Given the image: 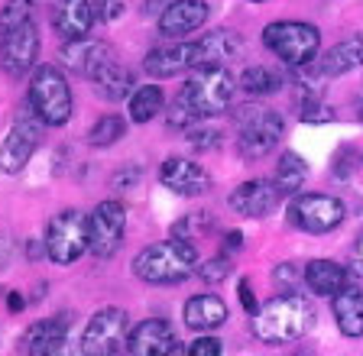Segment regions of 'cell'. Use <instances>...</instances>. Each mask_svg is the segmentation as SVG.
Here are the masks:
<instances>
[{
    "label": "cell",
    "mask_w": 363,
    "mask_h": 356,
    "mask_svg": "<svg viewBox=\"0 0 363 356\" xmlns=\"http://www.w3.org/2000/svg\"><path fill=\"white\" fill-rule=\"evenodd\" d=\"M315 321V308L302 295H276L253 314V333L263 343H292L305 337Z\"/></svg>",
    "instance_id": "cell-1"
},
{
    "label": "cell",
    "mask_w": 363,
    "mask_h": 356,
    "mask_svg": "<svg viewBox=\"0 0 363 356\" xmlns=\"http://www.w3.org/2000/svg\"><path fill=\"white\" fill-rule=\"evenodd\" d=\"M198 265V250L191 240L172 236L166 243H152L140 256L133 259L136 279L150 282V285H175L185 282Z\"/></svg>",
    "instance_id": "cell-2"
},
{
    "label": "cell",
    "mask_w": 363,
    "mask_h": 356,
    "mask_svg": "<svg viewBox=\"0 0 363 356\" xmlns=\"http://www.w3.org/2000/svg\"><path fill=\"white\" fill-rule=\"evenodd\" d=\"M234 75L220 65V69H198L195 78L182 84L175 104H182L191 114V120H204V117H218L230 107V98H234Z\"/></svg>",
    "instance_id": "cell-3"
},
{
    "label": "cell",
    "mask_w": 363,
    "mask_h": 356,
    "mask_svg": "<svg viewBox=\"0 0 363 356\" xmlns=\"http://www.w3.org/2000/svg\"><path fill=\"white\" fill-rule=\"evenodd\" d=\"M234 123H237V152L243 159H263L269 156L282 139V117L269 107H259V104H243L240 110L234 114Z\"/></svg>",
    "instance_id": "cell-4"
},
{
    "label": "cell",
    "mask_w": 363,
    "mask_h": 356,
    "mask_svg": "<svg viewBox=\"0 0 363 356\" xmlns=\"http://www.w3.org/2000/svg\"><path fill=\"white\" fill-rule=\"evenodd\" d=\"M263 46L292 69H305L315 62L318 49H321V33L311 23L279 20V23H269L263 30Z\"/></svg>",
    "instance_id": "cell-5"
},
{
    "label": "cell",
    "mask_w": 363,
    "mask_h": 356,
    "mask_svg": "<svg viewBox=\"0 0 363 356\" xmlns=\"http://www.w3.org/2000/svg\"><path fill=\"white\" fill-rule=\"evenodd\" d=\"M26 104L39 114V120L49 127H62L72 117V88L65 75L55 65H39L30 78V94Z\"/></svg>",
    "instance_id": "cell-6"
},
{
    "label": "cell",
    "mask_w": 363,
    "mask_h": 356,
    "mask_svg": "<svg viewBox=\"0 0 363 356\" xmlns=\"http://www.w3.org/2000/svg\"><path fill=\"white\" fill-rule=\"evenodd\" d=\"M130 347V318L121 308H101L91 314L82 333V353L88 356H121Z\"/></svg>",
    "instance_id": "cell-7"
},
{
    "label": "cell",
    "mask_w": 363,
    "mask_h": 356,
    "mask_svg": "<svg viewBox=\"0 0 363 356\" xmlns=\"http://www.w3.org/2000/svg\"><path fill=\"white\" fill-rule=\"evenodd\" d=\"M88 250V217L82 211H62L45 227V256L59 265H72Z\"/></svg>",
    "instance_id": "cell-8"
},
{
    "label": "cell",
    "mask_w": 363,
    "mask_h": 356,
    "mask_svg": "<svg viewBox=\"0 0 363 356\" xmlns=\"http://www.w3.org/2000/svg\"><path fill=\"white\" fill-rule=\"evenodd\" d=\"M123 230H127V211L121 201H101L88 214V250L94 259H111L121 250Z\"/></svg>",
    "instance_id": "cell-9"
},
{
    "label": "cell",
    "mask_w": 363,
    "mask_h": 356,
    "mask_svg": "<svg viewBox=\"0 0 363 356\" xmlns=\"http://www.w3.org/2000/svg\"><path fill=\"white\" fill-rule=\"evenodd\" d=\"M347 217L344 205L331 195H295L289 205V220L305 234H331Z\"/></svg>",
    "instance_id": "cell-10"
},
{
    "label": "cell",
    "mask_w": 363,
    "mask_h": 356,
    "mask_svg": "<svg viewBox=\"0 0 363 356\" xmlns=\"http://www.w3.org/2000/svg\"><path fill=\"white\" fill-rule=\"evenodd\" d=\"M39 123L43 120H39V114L33 107L13 120V127L7 130V137L0 143V172L7 175L23 172V166L33 159V152L39 146Z\"/></svg>",
    "instance_id": "cell-11"
},
{
    "label": "cell",
    "mask_w": 363,
    "mask_h": 356,
    "mask_svg": "<svg viewBox=\"0 0 363 356\" xmlns=\"http://www.w3.org/2000/svg\"><path fill=\"white\" fill-rule=\"evenodd\" d=\"M36 55H39V33L33 20L0 33V65H4L7 75L13 78L26 75L36 65Z\"/></svg>",
    "instance_id": "cell-12"
},
{
    "label": "cell",
    "mask_w": 363,
    "mask_h": 356,
    "mask_svg": "<svg viewBox=\"0 0 363 356\" xmlns=\"http://www.w3.org/2000/svg\"><path fill=\"white\" fill-rule=\"evenodd\" d=\"M279 185L276 182H266V178H253V182H243L237 185L234 191H230V197H227V205L234 207L240 217H266V214L276 211V205H279Z\"/></svg>",
    "instance_id": "cell-13"
},
{
    "label": "cell",
    "mask_w": 363,
    "mask_h": 356,
    "mask_svg": "<svg viewBox=\"0 0 363 356\" xmlns=\"http://www.w3.org/2000/svg\"><path fill=\"white\" fill-rule=\"evenodd\" d=\"M243 52V39L237 33H227V30H218V33H208L204 39L191 42V65L198 69H220V65H230L234 59H240Z\"/></svg>",
    "instance_id": "cell-14"
},
{
    "label": "cell",
    "mask_w": 363,
    "mask_h": 356,
    "mask_svg": "<svg viewBox=\"0 0 363 356\" xmlns=\"http://www.w3.org/2000/svg\"><path fill=\"white\" fill-rule=\"evenodd\" d=\"M127 353L133 356H179L182 347L166 321H143L130 331Z\"/></svg>",
    "instance_id": "cell-15"
},
{
    "label": "cell",
    "mask_w": 363,
    "mask_h": 356,
    "mask_svg": "<svg viewBox=\"0 0 363 356\" xmlns=\"http://www.w3.org/2000/svg\"><path fill=\"white\" fill-rule=\"evenodd\" d=\"M68 343V318L59 314V318H49V321H36V324L26 327L20 340V353H30V356H55L62 353Z\"/></svg>",
    "instance_id": "cell-16"
},
{
    "label": "cell",
    "mask_w": 363,
    "mask_h": 356,
    "mask_svg": "<svg viewBox=\"0 0 363 356\" xmlns=\"http://www.w3.org/2000/svg\"><path fill=\"white\" fill-rule=\"evenodd\" d=\"M208 4L204 0H172L162 13H159V33L169 39H182L189 33L201 30L208 20Z\"/></svg>",
    "instance_id": "cell-17"
},
{
    "label": "cell",
    "mask_w": 363,
    "mask_h": 356,
    "mask_svg": "<svg viewBox=\"0 0 363 356\" xmlns=\"http://www.w3.org/2000/svg\"><path fill=\"white\" fill-rule=\"evenodd\" d=\"M159 182L166 185L169 191H175V195L195 197V195H204V191H208L211 178H208V172H204L198 162L172 156V159H166L162 168H159Z\"/></svg>",
    "instance_id": "cell-18"
},
{
    "label": "cell",
    "mask_w": 363,
    "mask_h": 356,
    "mask_svg": "<svg viewBox=\"0 0 363 356\" xmlns=\"http://www.w3.org/2000/svg\"><path fill=\"white\" fill-rule=\"evenodd\" d=\"M49 20L62 39H82L94 23V10H91V0H52Z\"/></svg>",
    "instance_id": "cell-19"
},
{
    "label": "cell",
    "mask_w": 363,
    "mask_h": 356,
    "mask_svg": "<svg viewBox=\"0 0 363 356\" xmlns=\"http://www.w3.org/2000/svg\"><path fill=\"white\" fill-rule=\"evenodd\" d=\"M62 59H65L68 69H75L78 75L91 78L101 65H107V62L117 59V55H113V49L107 46V42H98V39L82 36V39H68L65 49H62Z\"/></svg>",
    "instance_id": "cell-20"
},
{
    "label": "cell",
    "mask_w": 363,
    "mask_h": 356,
    "mask_svg": "<svg viewBox=\"0 0 363 356\" xmlns=\"http://www.w3.org/2000/svg\"><path fill=\"white\" fill-rule=\"evenodd\" d=\"M189 69H195V65H191V42L156 46L146 55V71H150L152 78H175Z\"/></svg>",
    "instance_id": "cell-21"
},
{
    "label": "cell",
    "mask_w": 363,
    "mask_h": 356,
    "mask_svg": "<svg viewBox=\"0 0 363 356\" xmlns=\"http://www.w3.org/2000/svg\"><path fill=\"white\" fill-rule=\"evenodd\" d=\"M334 321L344 337H363V288L344 285L334 295Z\"/></svg>",
    "instance_id": "cell-22"
},
{
    "label": "cell",
    "mask_w": 363,
    "mask_h": 356,
    "mask_svg": "<svg viewBox=\"0 0 363 356\" xmlns=\"http://www.w3.org/2000/svg\"><path fill=\"white\" fill-rule=\"evenodd\" d=\"M305 285H308L315 295L334 298L344 285H350V272L344 265L334 263V259H311V263L305 265Z\"/></svg>",
    "instance_id": "cell-23"
},
{
    "label": "cell",
    "mask_w": 363,
    "mask_h": 356,
    "mask_svg": "<svg viewBox=\"0 0 363 356\" xmlns=\"http://www.w3.org/2000/svg\"><path fill=\"white\" fill-rule=\"evenodd\" d=\"M360 62H363V36H354V39H344V42H337L334 49H328L325 59L315 65V71L321 78H337V75H347V71H354Z\"/></svg>",
    "instance_id": "cell-24"
},
{
    "label": "cell",
    "mask_w": 363,
    "mask_h": 356,
    "mask_svg": "<svg viewBox=\"0 0 363 356\" xmlns=\"http://www.w3.org/2000/svg\"><path fill=\"white\" fill-rule=\"evenodd\" d=\"M182 318L191 331H214L227 321V304L220 302L218 295H195L185 302V311Z\"/></svg>",
    "instance_id": "cell-25"
},
{
    "label": "cell",
    "mask_w": 363,
    "mask_h": 356,
    "mask_svg": "<svg viewBox=\"0 0 363 356\" xmlns=\"http://www.w3.org/2000/svg\"><path fill=\"white\" fill-rule=\"evenodd\" d=\"M88 81L94 84V91H98L104 101H123L127 94H133V75H130V69H123L117 59L101 65Z\"/></svg>",
    "instance_id": "cell-26"
},
{
    "label": "cell",
    "mask_w": 363,
    "mask_h": 356,
    "mask_svg": "<svg viewBox=\"0 0 363 356\" xmlns=\"http://www.w3.org/2000/svg\"><path fill=\"white\" fill-rule=\"evenodd\" d=\"M305 178H308V166L302 162V156L298 152H282L279 166H276V178H272V182L279 185L282 195H298Z\"/></svg>",
    "instance_id": "cell-27"
},
{
    "label": "cell",
    "mask_w": 363,
    "mask_h": 356,
    "mask_svg": "<svg viewBox=\"0 0 363 356\" xmlns=\"http://www.w3.org/2000/svg\"><path fill=\"white\" fill-rule=\"evenodd\" d=\"M159 110H162V88L159 84H143L130 94V120L133 123H150Z\"/></svg>",
    "instance_id": "cell-28"
},
{
    "label": "cell",
    "mask_w": 363,
    "mask_h": 356,
    "mask_svg": "<svg viewBox=\"0 0 363 356\" xmlns=\"http://www.w3.org/2000/svg\"><path fill=\"white\" fill-rule=\"evenodd\" d=\"M240 88L247 94H253V98H263V94L279 91V88H282V75L276 69H269V65H253V69L243 71Z\"/></svg>",
    "instance_id": "cell-29"
},
{
    "label": "cell",
    "mask_w": 363,
    "mask_h": 356,
    "mask_svg": "<svg viewBox=\"0 0 363 356\" xmlns=\"http://www.w3.org/2000/svg\"><path fill=\"white\" fill-rule=\"evenodd\" d=\"M123 133H127V120L117 114H107L88 130V143L91 146H111V143H117Z\"/></svg>",
    "instance_id": "cell-30"
},
{
    "label": "cell",
    "mask_w": 363,
    "mask_h": 356,
    "mask_svg": "<svg viewBox=\"0 0 363 356\" xmlns=\"http://www.w3.org/2000/svg\"><path fill=\"white\" fill-rule=\"evenodd\" d=\"M33 20V0H7L4 10H0V33L13 30V26Z\"/></svg>",
    "instance_id": "cell-31"
},
{
    "label": "cell",
    "mask_w": 363,
    "mask_h": 356,
    "mask_svg": "<svg viewBox=\"0 0 363 356\" xmlns=\"http://www.w3.org/2000/svg\"><path fill=\"white\" fill-rule=\"evenodd\" d=\"M230 269H234V265H230V259H224V256H218V259H208V263L204 265H198V275H201L204 282H224L227 275H230Z\"/></svg>",
    "instance_id": "cell-32"
},
{
    "label": "cell",
    "mask_w": 363,
    "mask_h": 356,
    "mask_svg": "<svg viewBox=\"0 0 363 356\" xmlns=\"http://www.w3.org/2000/svg\"><path fill=\"white\" fill-rule=\"evenodd\" d=\"M127 7V0H91V10H94V20L98 23H111L117 16L123 13Z\"/></svg>",
    "instance_id": "cell-33"
},
{
    "label": "cell",
    "mask_w": 363,
    "mask_h": 356,
    "mask_svg": "<svg viewBox=\"0 0 363 356\" xmlns=\"http://www.w3.org/2000/svg\"><path fill=\"white\" fill-rule=\"evenodd\" d=\"M189 143L195 149H214L220 143V133L218 130H201V127H191L189 130Z\"/></svg>",
    "instance_id": "cell-34"
},
{
    "label": "cell",
    "mask_w": 363,
    "mask_h": 356,
    "mask_svg": "<svg viewBox=\"0 0 363 356\" xmlns=\"http://www.w3.org/2000/svg\"><path fill=\"white\" fill-rule=\"evenodd\" d=\"M220 350H224V347H220L218 337H198V340L191 343L185 353H189V356H220Z\"/></svg>",
    "instance_id": "cell-35"
},
{
    "label": "cell",
    "mask_w": 363,
    "mask_h": 356,
    "mask_svg": "<svg viewBox=\"0 0 363 356\" xmlns=\"http://www.w3.org/2000/svg\"><path fill=\"white\" fill-rule=\"evenodd\" d=\"M272 279L279 282V285L286 288V292H292V288H295V282H298V272H295V265H292V263H282L279 269L272 272Z\"/></svg>",
    "instance_id": "cell-36"
},
{
    "label": "cell",
    "mask_w": 363,
    "mask_h": 356,
    "mask_svg": "<svg viewBox=\"0 0 363 356\" xmlns=\"http://www.w3.org/2000/svg\"><path fill=\"white\" fill-rule=\"evenodd\" d=\"M350 272H354L357 279H363V234L357 236L354 250H350Z\"/></svg>",
    "instance_id": "cell-37"
},
{
    "label": "cell",
    "mask_w": 363,
    "mask_h": 356,
    "mask_svg": "<svg viewBox=\"0 0 363 356\" xmlns=\"http://www.w3.org/2000/svg\"><path fill=\"white\" fill-rule=\"evenodd\" d=\"M240 304L247 308V314H257V298H253V292H250V282L240 279Z\"/></svg>",
    "instance_id": "cell-38"
},
{
    "label": "cell",
    "mask_w": 363,
    "mask_h": 356,
    "mask_svg": "<svg viewBox=\"0 0 363 356\" xmlns=\"http://www.w3.org/2000/svg\"><path fill=\"white\" fill-rule=\"evenodd\" d=\"M240 243H243V236L234 230V234H227V243H224V246H227V250H240Z\"/></svg>",
    "instance_id": "cell-39"
},
{
    "label": "cell",
    "mask_w": 363,
    "mask_h": 356,
    "mask_svg": "<svg viewBox=\"0 0 363 356\" xmlns=\"http://www.w3.org/2000/svg\"><path fill=\"white\" fill-rule=\"evenodd\" d=\"M20 308H23V298L13 292V295H10V311H20Z\"/></svg>",
    "instance_id": "cell-40"
}]
</instances>
